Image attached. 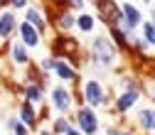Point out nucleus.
<instances>
[{
    "label": "nucleus",
    "instance_id": "f257e3e1",
    "mask_svg": "<svg viewBox=\"0 0 155 135\" xmlns=\"http://www.w3.org/2000/svg\"><path fill=\"white\" fill-rule=\"evenodd\" d=\"M94 56L96 62H99L101 66H111L113 64V56H116V49L108 40H104V37H99V40L94 42Z\"/></svg>",
    "mask_w": 155,
    "mask_h": 135
},
{
    "label": "nucleus",
    "instance_id": "0eeeda50",
    "mask_svg": "<svg viewBox=\"0 0 155 135\" xmlns=\"http://www.w3.org/2000/svg\"><path fill=\"white\" fill-rule=\"evenodd\" d=\"M52 98H54V106L59 108V111H67V108H69V93H67L64 88H54Z\"/></svg>",
    "mask_w": 155,
    "mask_h": 135
},
{
    "label": "nucleus",
    "instance_id": "412c9836",
    "mask_svg": "<svg viewBox=\"0 0 155 135\" xmlns=\"http://www.w3.org/2000/svg\"><path fill=\"white\" fill-rule=\"evenodd\" d=\"M67 135H81V133H76V130H69V133H67Z\"/></svg>",
    "mask_w": 155,
    "mask_h": 135
},
{
    "label": "nucleus",
    "instance_id": "f8f14e48",
    "mask_svg": "<svg viewBox=\"0 0 155 135\" xmlns=\"http://www.w3.org/2000/svg\"><path fill=\"white\" fill-rule=\"evenodd\" d=\"M22 121H25L27 125H35V113H32V106H30V103L22 106Z\"/></svg>",
    "mask_w": 155,
    "mask_h": 135
},
{
    "label": "nucleus",
    "instance_id": "4468645a",
    "mask_svg": "<svg viewBox=\"0 0 155 135\" xmlns=\"http://www.w3.org/2000/svg\"><path fill=\"white\" fill-rule=\"evenodd\" d=\"M12 56H15V62H20V64H25V62H27V54H25V49H22L20 44H15V49H12Z\"/></svg>",
    "mask_w": 155,
    "mask_h": 135
},
{
    "label": "nucleus",
    "instance_id": "f3484780",
    "mask_svg": "<svg viewBox=\"0 0 155 135\" xmlns=\"http://www.w3.org/2000/svg\"><path fill=\"white\" fill-rule=\"evenodd\" d=\"M30 22H35V27H45V20H42V17H40V12H37V10H30Z\"/></svg>",
    "mask_w": 155,
    "mask_h": 135
},
{
    "label": "nucleus",
    "instance_id": "20e7f679",
    "mask_svg": "<svg viewBox=\"0 0 155 135\" xmlns=\"http://www.w3.org/2000/svg\"><path fill=\"white\" fill-rule=\"evenodd\" d=\"M86 98H89V103H91V106H99V103H101L104 91H101L99 81H89V84H86Z\"/></svg>",
    "mask_w": 155,
    "mask_h": 135
},
{
    "label": "nucleus",
    "instance_id": "7ed1b4c3",
    "mask_svg": "<svg viewBox=\"0 0 155 135\" xmlns=\"http://www.w3.org/2000/svg\"><path fill=\"white\" fill-rule=\"evenodd\" d=\"M79 125H81V130L84 133H96V118H94V113L89 111V108H81L79 111Z\"/></svg>",
    "mask_w": 155,
    "mask_h": 135
},
{
    "label": "nucleus",
    "instance_id": "a211bd4d",
    "mask_svg": "<svg viewBox=\"0 0 155 135\" xmlns=\"http://www.w3.org/2000/svg\"><path fill=\"white\" fill-rule=\"evenodd\" d=\"M54 130H57V133H69L67 121H57V123H54Z\"/></svg>",
    "mask_w": 155,
    "mask_h": 135
},
{
    "label": "nucleus",
    "instance_id": "423d86ee",
    "mask_svg": "<svg viewBox=\"0 0 155 135\" xmlns=\"http://www.w3.org/2000/svg\"><path fill=\"white\" fill-rule=\"evenodd\" d=\"M123 10H126V17H128V20L123 22V27H126V30H133L135 25H138V20H140V12L135 10L133 5H128V3L123 5Z\"/></svg>",
    "mask_w": 155,
    "mask_h": 135
},
{
    "label": "nucleus",
    "instance_id": "dca6fc26",
    "mask_svg": "<svg viewBox=\"0 0 155 135\" xmlns=\"http://www.w3.org/2000/svg\"><path fill=\"white\" fill-rule=\"evenodd\" d=\"M54 69H57V74H59L62 79H71V76H74V71H71L69 66H64V64H57Z\"/></svg>",
    "mask_w": 155,
    "mask_h": 135
},
{
    "label": "nucleus",
    "instance_id": "39448f33",
    "mask_svg": "<svg viewBox=\"0 0 155 135\" xmlns=\"http://www.w3.org/2000/svg\"><path fill=\"white\" fill-rule=\"evenodd\" d=\"M57 54H67L69 59H76V42L71 40H57Z\"/></svg>",
    "mask_w": 155,
    "mask_h": 135
},
{
    "label": "nucleus",
    "instance_id": "6ab92c4d",
    "mask_svg": "<svg viewBox=\"0 0 155 135\" xmlns=\"http://www.w3.org/2000/svg\"><path fill=\"white\" fill-rule=\"evenodd\" d=\"M30 98H32V101H37V98H42V91L37 88V86H30Z\"/></svg>",
    "mask_w": 155,
    "mask_h": 135
},
{
    "label": "nucleus",
    "instance_id": "9b49d317",
    "mask_svg": "<svg viewBox=\"0 0 155 135\" xmlns=\"http://www.w3.org/2000/svg\"><path fill=\"white\" fill-rule=\"evenodd\" d=\"M135 101H138V91H130V93L121 96V98H118V111H128Z\"/></svg>",
    "mask_w": 155,
    "mask_h": 135
},
{
    "label": "nucleus",
    "instance_id": "f03ea898",
    "mask_svg": "<svg viewBox=\"0 0 155 135\" xmlns=\"http://www.w3.org/2000/svg\"><path fill=\"white\" fill-rule=\"evenodd\" d=\"M96 10H99V17L104 22H118L121 20V10L116 3H96Z\"/></svg>",
    "mask_w": 155,
    "mask_h": 135
},
{
    "label": "nucleus",
    "instance_id": "4be33fe9",
    "mask_svg": "<svg viewBox=\"0 0 155 135\" xmlns=\"http://www.w3.org/2000/svg\"><path fill=\"white\" fill-rule=\"evenodd\" d=\"M153 96H155V91H153Z\"/></svg>",
    "mask_w": 155,
    "mask_h": 135
},
{
    "label": "nucleus",
    "instance_id": "aec40b11",
    "mask_svg": "<svg viewBox=\"0 0 155 135\" xmlns=\"http://www.w3.org/2000/svg\"><path fill=\"white\" fill-rule=\"evenodd\" d=\"M71 25H74V20H71L69 15H64V17H62V27H64V30H69Z\"/></svg>",
    "mask_w": 155,
    "mask_h": 135
},
{
    "label": "nucleus",
    "instance_id": "1a4fd4ad",
    "mask_svg": "<svg viewBox=\"0 0 155 135\" xmlns=\"http://www.w3.org/2000/svg\"><path fill=\"white\" fill-rule=\"evenodd\" d=\"M138 123L145 130H155V111H140L138 113Z\"/></svg>",
    "mask_w": 155,
    "mask_h": 135
},
{
    "label": "nucleus",
    "instance_id": "ddd939ff",
    "mask_svg": "<svg viewBox=\"0 0 155 135\" xmlns=\"http://www.w3.org/2000/svg\"><path fill=\"white\" fill-rule=\"evenodd\" d=\"M143 30H145V40H148L150 44H155V22H145Z\"/></svg>",
    "mask_w": 155,
    "mask_h": 135
},
{
    "label": "nucleus",
    "instance_id": "6e6552de",
    "mask_svg": "<svg viewBox=\"0 0 155 135\" xmlns=\"http://www.w3.org/2000/svg\"><path fill=\"white\" fill-rule=\"evenodd\" d=\"M20 34H22V40H25L27 47H35L37 42H40L37 40V32L32 30V25H20Z\"/></svg>",
    "mask_w": 155,
    "mask_h": 135
},
{
    "label": "nucleus",
    "instance_id": "9d476101",
    "mask_svg": "<svg viewBox=\"0 0 155 135\" xmlns=\"http://www.w3.org/2000/svg\"><path fill=\"white\" fill-rule=\"evenodd\" d=\"M15 30V17L12 15H3L0 17V37H8Z\"/></svg>",
    "mask_w": 155,
    "mask_h": 135
},
{
    "label": "nucleus",
    "instance_id": "2eb2a0df",
    "mask_svg": "<svg viewBox=\"0 0 155 135\" xmlns=\"http://www.w3.org/2000/svg\"><path fill=\"white\" fill-rule=\"evenodd\" d=\"M79 27H81L84 32H91V27H94V20H91L89 15H81V17H79Z\"/></svg>",
    "mask_w": 155,
    "mask_h": 135
}]
</instances>
